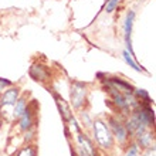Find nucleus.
<instances>
[{
	"label": "nucleus",
	"instance_id": "nucleus-1",
	"mask_svg": "<svg viewBox=\"0 0 156 156\" xmlns=\"http://www.w3.org/2000/svg\"><path fill=\"white\" fill-rule=\"evenodd\" d=\"M91 138L101 153H109L115 149V140L105 118H95L90 128Z\"/></svg>",
	"mask_w": 156,
	"mask_h": 156
},
{
	"label": "nucleus",
	"instance_id": "nucleus-2",
	"mask_svg": "<svg viewBox=\"0 0 156 156\" xmlns=\"http://www.w3.org/2000/svg\"><path fill=\"white\" fill-rule=\"evenodd\" d=\"M107 122L108 126L111 129V133L114 136V140H115V145H118L119 148H125L129 142H131V136L128 133V129L125 126V118L115 112H112L107 116Z\"/></svg>",
	"mask_w": 156,
	"mask_h": 156
},
{
	"label": "nucleus",
	"instance_id": "nucleus-3",
	"mask_svg": "<svg viewBox=\"0 0 156 156\" xmlns=\"http://www.w3.org/2000/svg\"><path fill=\"white\" fill-rule=\"evenodd\" d=\"M88 84L81 81H73L70 87V104L75 111H82L88 108Z\"/></svg>",
	"mask_w": 156,
	"mask_h": 156
},
{
	"label": "nucleus",
	"instance_id": "nucleus-4",
	"mask_svg": "<svg viewBox=\"0 0 156 156\" xmlns=\"http://www.w3.org/2000/svg\"><path fill=\"white\" fill-rule=\"evenodd\" d=\"M14 123H16L19 133H24V132L36 128V125H37V104L34 102V99L30 101L27 109L23 112V115Z\"/></svg>",
	"mask_w": 156,
	"mask_h": 156
},
{
	"label": "nucleus",
	"instance_id": "nucleus-5",
	"mask_svg": "<svg viewBox=\"0 0 156 156\" xmlns=\"http://www.w3.org/2000/svg\"><path fill=\"white\" fill-rule=\"evenodd\" d=\"M74 139H75V146L80 148L82 152H85L88 156H101V152L98 151V148L95 146L94 140L88 135L87 131H80L78 133L74 135Z\"/></svg>",
	"mask_w": 156,
	"mask_h": 156
},
{
	"label": "nucleus",
	"instance_id": "nucleus-6",
	"mask_svg": "<svg viewBox=\"0 0 156 156\" xmlns=\"http://www.w3.org/2000/svg\"><path fill=\"white\" fill-rule=\"evenodd\" d=\"M30 78H33V81L40 82V84H48L51 81V70L48 66L41 64V62H34L31 64L29 70Z\"/></svg>",
	"mask_w": 156,
	"mask_h": 156
},
{
	"label": "nucleus",
	"instance_id": "nucleus-7",
	"mask_svg": "<svg viewBox=\"0 0 156 156\" xmlns=\"http://www.w3.org/2000/svg\"><path fill=\"white\" fill-rule=\"evenodd\" d=\"M133 23H135V12L129 10L125 16L123 20V38H125V45H126V51L131 54L132 57H135V51L132 47V31H133Z\"/></svg>",
	"mask_w": 156,
	"mask_h": 156
},
{
	"label": "nucleus",
	"instance_id": "nucleus-8",
	"mask_svg": "<svg viewBox=\"0 0 156 156\" xmlns=\"http://www.w3.org/2000/svg\"><path fill=\"white\" fill-rule=\"evenodd\" d=\"M21 95L20 87L13 84L12 87H9L0 94V105H14L19 97Z\"/></svg>",
	"mask_w": 156,
	"mask_h": 156
},
{
	"label": "nucleus",
	"instance_id": "nucleus-9",
	"mask_svg": "<svg viewBox=\"0 0 156 156\" xmlns=\"http://www.w3.org/2000/svg\"><path fill=\"white\" fill-rule=\"evenodd\" d=\"M132 140L139 146L140 151L146 148H151V146H155V131H153V128L140 132L139 135H136Z\"/></svg>",
	"mask_w": 156,
	"mask_h": 156
},
{
	"label": "nucleus",
	"instance_id": "nucleus-10",
	"mask_svg": "<svg viewBox=\"0 0 156 156\" xmlns=\"http://www.w3.org/2000/svg\"><path fill=\"white\" fill-rule=\"evenodd\" d=\"M53 97H54V99H55V102H57V105H58V109H60V114H61L62 121H64V123H66L67 121L73 116V111H71L70 104H67V101H64V98H62L58 92H53Z\"/></svg>",
	"mask_w": 156,
	"mask_h": 156
},
{
	"label": "nucleus",
	"instance_id": "nucleus-11",
	"mask_svg": "<svg viewBox=\"0 0 156 156\" xmlns=\"http://www.w3.org/2000/svg\"><path fill=\"white\" fill-rule=\"evenodd\" d=\"M29 102L30 101H29V98H27V94H26V92H21V95L19 97V99L14 102V107H13V119H14V122H16L17 119L23 115V112L27 109Z\"/></svg>",
	"mask_w": 156,
	"mask_h": 156
},
{
	"label": "nucleus",
	"instance_id": "nucleus-12",
	"mask_svg": "<svg viewBox=\"0 0 156 156\" xmlns=\"http://www.w3.org/2000/svg\"><path fill=\"white\" fill-rule=\"evenodd\" d=\"M38 151L36 144H24L17 149L13 156H37Z\"/></svg>",
	"mask_w": 156,
	"mask_h": 156
},
{
	"label": "nucleus",
	"instance_id": "nucleus-13",
	"mask_svg": "<svg viewBox=\"0 0 156 156\" xmlns=\"http://www.w3.org/2000/svg\"><path fill=\"white\" fill-rule=\"evenodd\" d=\"M122 58H123V61L126 62L128 66L131 67L132 70H135V71H138V73H146V70H145L144 67H140L138 62H136V60H135V57H132L131 54L128 53L126 50H123V53H122Z\"/></svg>",
	"mask_w": 156,
	"mask_h": 156
},
{
	"label": "nucleus",
	"instance_id": "nucleus-14",
	"mask_svg": "<svg viewBox=\"0 0 156 156\" xmlns=\"http://www.w3.org/2000/svg\"><path fill=\"white\" fill-rule=\"evenodd\" d=\"M78 112H80V125H81V128L84 131H90L94 118L91 116L88 109H82V111H78Z\"/></svg>",
	"mask_w": 156,
	"mask_h": 156
},
{
	"label": "nucleus",
	"instance_id": "nucleus-15",
	"mask_svg": "<svg viewBox=\"0 0 156 156\" xmlns=\"http://www.w3.org/2000/svg\"><path fill=\"white\" fill-rule=\"evenodd\" d=\"M133 97H135L140 104H152V98L146 90L144 88H133Z\"/></svg>",
	"mask_w": 156,
	"mask_h": 156
},
{
	"label": "nucleus",
	"instance_id": "nucleus-16",
	"mask_svg": "<svg viewBox=\"0 0 156 156\" xmlns=\"http://www.w3.org/2000/svg\"><path fill=\"white\" fill-rule=\"evenodd\" d=\"M123 156H140V148L133 140H131V142L123 148Z\"/></svg>",
	"mask_w": 156,
	"mask_h": 156
},
{
	"label": "nucleus",
	"instance_id": "nucleus-17",
	"mask_svg": "<svg viewBox=\"0 0 156 156\" xmlns=\"http://www.w3.org/2000/svg\"><path fill=\"white\" fill-rule=\"evenodd\" d=\"M121 0H107V3H105V6H104V12L108 13V14H111V13H114L118 9V4Z\"/></svg>",
	"mask_w": 156,
	"mask_h": 156
},
{
	"label": "nucleus",
	"instance_id": "nucleus-18",
	"mask_svg": "<svg viewBox=\"0 0 156 156\" xmlns=\"http://www.w3.org/2000/svg\"><path fill=\"white\" fill-rule=\"evenodd\" d=\"M14 82L10 81V80H6V78H2L0 77V94L3 92L6 88H9V87H12Z\"/></svg>",
	"mask_w": 156,
	"mask_h": 156
},
{
	"label": "nucleus",
	"instance_id": "nucleus-19",
	"mask_svg": "<svg viewBox=\"0 0 156 156\" xmlns=\"http://www.w3.org/2000/svg\"><path fill=\"white\" fill-rule=\"evenodd\" d=\"M140 156H156V146L142 149V151H140Z\"/></svg>",
	"mask_w": 156,
	"mask_h": 156
},
{
	"label": "nucleus",
	"instance_id": "nucleus-20",
	"mask_svg": "<svg viewBox=\"0 0 156 156\" xmlns=\"http://www.w3.org/2000/svg\"><path fill=\"white\" fill-rule=\"evenodd\" d=\"M2 123H3V122H2V119H0V129H2Z\"/></svg>",
	"mask_w": 156,
	"mask_h": 156
}]
</instances>
